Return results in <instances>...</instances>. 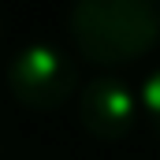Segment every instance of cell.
Returning a JSON list of instances; mask_svg holds the SVG:
<instances>
[{"label":"cell","instance_id":"cell-1","mask_svg":"<svg viewBox=\"0 0 160 160\" xmlns=\"http://www.w3.org/2000/svg\"><path fill=\"white\" fill-rule=\"evenodd\" d=\"M71 41L82 60L97 67H123L153 52L160 41V4L157 0H75Z\"/></svg>","mask_w":160,"mask_h":160},{"label":"cell","instance_id":"cell-2","mask_svg":"<svg viewBox=\"0 0 160 160\" xmlns=\"http://www.w3.org/2000/svg\"><path fill=\"white\" fill-rule=\"evenodd\" d=\"M78 86V71L71 63V56L48 41L22 45L11 63H8V89L22 108L34 112H52L60 104L71 101Z\"/></svg>","mask_w":160,"mask_h":160},{"label":"cell","instance_id":"cell-3","mask_svg":"<svg viewBox=\"0 0 160 160\" xmlns=\"http://www.w3.org/2000/svg\"><path fill=\"white\" fill-rule=\"evenodd\" d=\"M138 108H142V97H134V89L116 75H97L78 93L82 127L93 138H104V142L127 138L138 123Z\"/></svg>","mask_w":160,"mask_h":160},{"label":"cell","instance_id":"cell-4","mask_svg":"<svg viewBox=\"0 0 160 160\" xmlns=\"http://www.w3.org/2000/svg\"><path fill=\"white\" fill-rule=\"evenodd\" d=\"M142 112H145L149 127L157 130V138H160V67L142 82Z\"/></svg>","mask_w":160,"mask_h":160}]
</instances>
